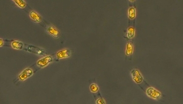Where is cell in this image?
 <instances>
[{
    "mask_svg": "<svg viewBox=\"0 0 183 104\" xmlns=\"http://www.w3.org/2000/svg\"><path fill=\"white\" fill-rule=\"evenodd\" d=\"M53 60V58L52 56H48L38 60L37 62V65L40 68H43L52 62Z\"/></svg>",
    "mask_w": 183,
    "mask_h": 104,
    "instance_id": "6da1fadb",
    "label": "cell"
},
{
    "mask_svg": "<svg viewBox=\"0 0 183 104\" xmlns=\"http://www.w3.org/2000/svg\"><path fill=\"white\" fill-rule=\"evenodd\" d=\"M147 94L151 98L154 99H158L161 96V93L156 90L153 88H150L147 90Z\"/></svg>",
    "mask_w": 183,
    "mask_h": 104,
    "instance_id": "7a4b0ae2",
    "label": "cell"
},
{
    "mask_svg": "<svg viewBox=\"0 0 183 104\" xmlns=\"http://www.w3.org/2000/svg\"><path fill=\"white\" fill-rule=\"evenodd\" d=\"M33 72L31 69L27 68L24 70L23 72L21 73V74H20V75L18 76V79L20 81H24L31 76L33 75Z\"/></svg>",
    "mask_w": 183,
    "mask_h": 104,
    "instance_id": "3957f363",
    "label": "cell"
},
{
    "mask_svg": "<svg viewBox=\"0 0 183 104\" xmlns=\"http://www.w3.org/2000/svg\"><path fill=\"white\" fill-rule=\"evenodd\" d=\"M27 50L28 52L40 56H43L45 54L44 51L41 48L32 45L28 46L27 48Z\"/></svg>",
    "mask_w": 183,
    "mask_h": 104,
    "instance_id": "277c9868",
    "label": "cell"
},
{
    "mask_svg": "<svg viewBox=\"0 0 183 104\" xmlns=\"http://www.w3.org/2000/svg\"><path fill=\"white\" fill-rule=\"evenodd\" d=\"M131 74L134 81L136 83L139 84L141 83L142 81H143V77L140 72L138 70H132L131 72Z\"/></svg>",
    "mask_w": 183,
    "mask_h": 104,
    "instance_id": "5b68a950",
    "label": "cell"
},
{
    "mask_svg": "<svg viewBox=\"0 0 183 104\" xmlns=\"http://www.w3.org/2000/svg\"><path fill=\"white\" fill-rule=\"evenodd\" d=\"M71 55V52L69 49H65L60 51L56 53V57L58 59H63L69 57Z\"/></svg>",
    "mask_w": 183,
    "mask_h": 104,
    "instance_id": "8992f818",
    "label": "cell"
},
{
    "mask_svg": "<svg viewBox=\"0 0 183 104\" xmlns=\"http://www.w3.org/2000/svg\"><path fill=\"white\" fill-rule=\"evenodd\" d=\"M47 31L49 34L52 35L55 38H57L60 34L59 31L55 27L52 25L49 26L47 28Z\"/></svg>",
    "mask_w": 183,
    "mask_h": 104,
    "instance_id": "52a82bcc",
    "label": "cell"
},
{
    "mask_svg": "<svg viewBox=\"0 0 183 104\" xmlns=\"http://www.w3.org/2000/svg\"><path fill=\"white\" fill-rule=\"evenodd\" d=\"M30 18L36 22H40L42 20V17L41 16L34 11H31L30 13Z\"/></svg>",
    "mask_w": 183,
    "mask_h": 104,
    "instance_id": "ba28073f",
    "label": "cell"
},
{
    "mask_svg": "<svg viewBox=\"0 0 183 104\" xmlns=\"http://www.w3.org/2000/svg\"><path fill=\"white\" fill-rule=\"evenodd\" d=\"M11 46L13 48L15 49H18V50H21L23 49L24 48V44L23 43L17 41H13L11 43Z\"/></svg>",
    "mask_w": 183,
    "mask_h": 104,
    "instance_id": "9c48e42d",
    "label": "cell"
},
{
    "mask_svg": "<svg viewBox=\"0 0 183 104\" xmlns=\"http://www.w3.org/2000/svg\"><path fill=\"white\" fill-rule=\"evenodd\" d=\"M16 5L20 8H24L26 6V3L23 0H14L13 1Z\"/></svg>",
    "mask_w": 183,
    "mask_h": 104,
    "instance_id": "30bf717a",
    "label": "cell"
},
{
    "mask_svg": "<svg viewBox=\"0 0 183 104\" xmlns=\"http://www.w3.org/2000/svg\"><path fill=\"white\" fill-rule=\"evenodd\" d=\"M136 16L135 10L134 8H130L129 10V17L131 19H133L135 18Z\"/></svg>",
    "mask_w": 183,
    "mask_h": 104,
    "instance_id": "8fae6325",
    "label": "cell"
},
{
    "mask_svg": "<svg viewBox=\"0 0 183 104\" xmlns=\"http://www.w3.org/2000/svg\"><path fill=\"white\" fill-rule=\"evenodd\" d=\"M133 45L131 43H128L127 44L126 54L127 55H130L133 53Z\"/></svg>",
    "mask_w": 183,
    "mask_h": 104,
    "instance_id": "7c38bea8",
    "label": "cell"
},
{
    "mask_svg": "<svg viewBox=\"0 0 183 104\" xmlns=\"http://www.w3.org/2000/svg\"><path fill=\"white\" fill-rule=\"evenodd\" d=\"M135 34V29L133 27H129L128 29V37L129 38H133Z\"/></svg>",
    "mask_w": 183,
    "mask_h": 104,
    "instance_id": "4fadbf2b",
    "label": "cell"
},
{
    "mask_svg": "<svg viewBox=\"0 0 183 104\" xmlns=\"http://www.w3.org/2000/svg\"><path fill=\"white\" fill-rule=\"evenodd\" d=\"M90 89L91 91L93 92H94V93L97 92V91H98L99 90V88L97 85L96 84H94V83L92 84H91L90 85Z\"/></svg>",
    "mask_w": 183,
    "mask_h": 104,
    "instance_id": "5bb4252c",
    "label": "cell"
},
{
    "mask_svg": "<svg viewBox=\"0 0 183 104\" xmlns=\"http://www.w3.org/2000/svg\"><path fill=\"white\" fill-rule=\"evenodd\" d=\"M96 103L97 104H105V102H104V100L102 99H98L97 101V102Z\"/></svg>",
    "mask_w": 183,
    "mask_h": 104,
    "instance_id": "9a60e30c",
    "label": "cell"
},
{
    "mask_svg": "<svg viewBox=\"0 0 183 104\" xmlns=\"http://www.w3.org/2000/svg\"><path fill=\"white\" fill-rule=\"evenodd\" d=\"M4 44V42H3V40L2 39H0V46L2 47Z\"/></svg>",
    "mask_w": 183,
    "mask_h": 104,
    "instance_id": "2e32d148",
    "label": "cell"
},
{
    "mask_svg": "<svg viewBox=\"0 0 183 104\" xmlns=\"http://www.w3.org/2000/svg\"><path fill=\"white\" fill-rule=\"evenodd\" d=\"M130 2H134V1H130Z\"/></svg>",
    "mask_w": 183,
    "mask_h": 104,
    "instance_id": "e0dca14e",
    "label": "cell"
}]
</instances>
